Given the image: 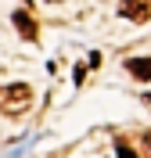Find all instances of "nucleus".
Returning a JSON list of instances; mask_svg holds the SVG:
<instances>
[{
    "label": "nucleus",
    "instance_id": "1",
    "mask_svg": "<svg viewBox=\"0 0 151 158\" xmlns=\"http://www.w3.org/2000/svg\"><path fill=\"white\" fill-rule=\"evenodd\" d=\"M29 104H32V86L29 83L0 86V111L4 115H22V111H29Z\"/></svg>",
    "mask_w": 151,
    "mask_h": 158
},
{
    "label": "nucleus",
    "instance_id": "2",
    "mask_svg": "<svg viewBox=\"0 0 151 158\" xmlns=\"http://www.w3.org/2000/svg\"><path fill=\"white\" fill-rule=\"evenodd\" d=\"M119 15L130 22H148L151 18V0H122L119 4Z\"/></svg>",
    "mask_w": 151,
    "mask_h": 158
},
{
    "label": "nucleus",
    "instance_id": "3",
    "mask_svg": "<svg viewBox=\"0 0 151 158\" xmlns=\"http://www.w3.org/2000/svg\"><path fill=\"white\" fill-rule=\"evenodd\" d=\"M11 22H15V29H18V36L22 40H36V22H32V15L29 11H15V15H11Z\"/></svg>",
    "mask_w": 151,
    "mask_h": 158
},
{
    "label": "nucleus",
    "instance_id": "4",
    "mask_svg": "<svg viewBox=\"0 0 151 158\" xmlns=\"http://www.w3.org/2000/svg\"><path fill=\"white\" fill-rule=\"evenodd\" d=\"M126 72L141 83H151V58H130L126 61Z\"/></svg>",
    "mask_w": 151,
    "mask_h": 158
},
{
    "label": "nucleus",
    "instance_id": "5",
    "mask_svg": "<svg viewBox=\"0 0 151 158\" xmlns=\"http://www.w3.org/2000/svg\"><path fill=\"white\" fill-rule=\"evenodd\" d=\"M119 158H137V155L130 151V144H126V140H119Z\"/></svg>",
    "mask_w": 151,
    "mask_h": 158
},
{
    "label": "nucleus",
    "instance_id": "6",
    "mask_svg": "<svg viewBox=\"0 0 151 158\" xmlns=\"http://www.w3.org/2000/svg\"><path fill=\"white\" fill-rule=\"evenodd\" d=\"M144 148L151 151V129H148V133H144Z\"/></svg>",
    "mask_w": 151,
    "mask_h": 158
},
{
    "label": "nucleus",
    "instance_id": "7",
    "mask_svg": "<svg viewBox=\"0 0 151 158\" xmlns=\"http://www.w3.org/2000/svg\"><path fill=\"white\" fill-rule=\"evenodd\" d=\"M47 4H58V0H47Z\"/></svg>",
    "mask_w": 151,
    "mask_h": 158
}]
</instances>
